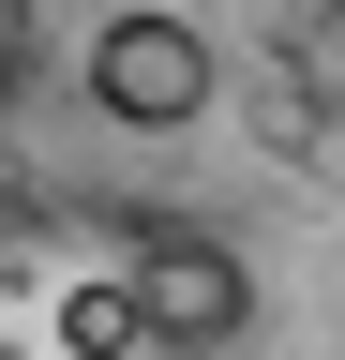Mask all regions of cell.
Masks as SVG:
<instances>
[{"instance_id":"1","label":"cell","mask_w":345,"mask_h":360,"mask_svg":"<svg viewBox=\"0 0 345 360\" xmlns=\"http://www.w3.org/2000/svg\"><path fill=\"white\" fill-rule=\"evenodd\" d=\"M75 90H91V120H120V135H195L226 105V45L195 15H165V0H105L91 45H75Z\"/></svg>"},{"instance_id":"5","label":"cell","mask_w":345,"mask_h":360,"mask_svg":"<svg viewBox=\"0 0 345 360\" xmlns=\"http://www.w3.org/2000/svg\"><path fill=\"white\" fill-rule=\"evenodd\" d=\"M150 360H210V345H150Z\"/></svg>"},{"instance_id":"3","label":"cell","mask_w":345,"mask_h":360,"mask_svg":"<svg viewBox=\"0 0 345 360\" xmlns=\"http://www.w3.org/2000/svg\"><path fill=\"white\" fill-rule=\"evenodd\" d=\"M91 45V0H0V120L46 105V75H75Z\"/></svg>"},{"instance_id":"4","label":"cell","mask_w":345,"mask_h":360,"mask_svg":"<svg viewBox=\"0 0 345 360\" xmlns=\"http://www.w3.org/2000/svg\"><path fill=\"white\" fill-rule=\"evenodd\" d=\"M60 360H150L136 270H75V285H60Z\"/></svg>"},{"instance_id":"2","label":"cell","mask_w":345,"mask_h":360,"mask_svg":"<svg viewBox=\"0 0 345 360\" xmlns=\"http://www.w3.org/2000/svg\"><path fill=\"white\" fill-rule=\"evenodd\" d=\"M120 270H136V300H150V345L240 360V330L271 315V300H255V255L226 240V225H181V210H150L136 240H120Z\"/></svg>"}]
</instances>
